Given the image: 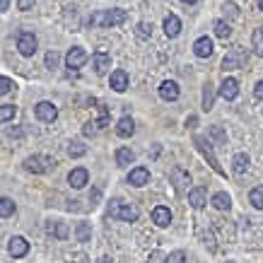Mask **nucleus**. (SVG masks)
Instances as JSON below:
<instances>
[{"mask_svg":"<svg viewBox=\"0 0 263 263\" xmlns=\"http://www.w3.org/2000/svg\"><path fill=\"white\" fill-rule=\"evenodd\" d=\"M17 51L22 53L24 58H29L36 53V36L32 32H22L17 36Z\"/></svg>","mask_w":263,"mask_h":263,"instance_id":"5","label":"nucleus"},{"mask_svg":"<svg viewBox=\"0 0 263 263\" xmlns=\"http://www.w3.org/2000/svg\"><path fill=\"white\" fill-rule=\"evenodd\" d=\"M97 263H114V261H111V256H102V258H99Z\"/></svg>","mask_w":263,"mask_h":263,"instance_id":"47","label":"nucleus"},{"mask_svg":"<svg viewBox=\"0 0 263 263\" xmlns=\"http://www.w3.org/2000/svg\"><path fill=\"white\" fill-rule=\"evenodd\" d=\"M213 104H215V89H213L210 82H205L203 85V111H210Z\"/></svg>","mask_w":263,"mask_h":263,"instance_id":"25","label":"nucleus"},{"mask_svg":"<svg viewBox=\"0 0 263 263\" xmlns=\"http://www.w3.org/2000/svg\"><path fill=\"white\" fill-rule=\"evenodd\" d=\"M92 68H95V72L97 75H106L109 72V68H111V56L109 53H95L92 56Z\"/></svg>","mask_w":263,"mask_h":263,"instance_id":"14","label":"nucleus"},{"mask_svg":"<svg viewBox=\"0 0 263 263\" xmlns=\"http://www.w3.org/2000/svg\"><path fill=\"white\" fill-rule=\"evenodd\" d=\"M128 183L136 186V189H140V186H145V183H150V169L147 167H133L130 172H128Z\"/></svg>","mask_w":263,"mask_h":263,"instance_id":"8","label":"nucleus"},{"mask_svg":"<svg viewBox=\"0 0 263 263\" xmlns=\"http://www.w3.org/2000/svg\"><path fill=\"white\" fill-rule=\"evenodd\" d=\"M249 203L256 208V210H263V186H256L249 193Z\"/></svg>","mask_w":263,"mask_h":263,"instance_id":"30","label":"nucleus"},{"mask_svg":"<svg viewBox=\"0 0 263 263\" xmlns=\"http://www.w3.org/2000/svg\"><path fill=\"white\" fill-rule=\"evenodd\" d=\"M251 46H254L256 56H263V27H256L251 34Z\"/></svg>","mask_w":263,"mask_h":263,"instance_id":"27","label":"nucleus"},{"mask_svg":"<svg viewBox=\"0 0 263 263\" xmlns=\"http://www.w3.org/2000/svg\"><path fill=\"white\" fill-rule=\"evenodd\" d=\"M254 95H256V99H258V102H263V80H258V82H256Z\"/></svg>","mask_w":263,"mask_h":263,"instance_id":"44","label":"nucleus"},{"mask_svg":"<svg viewBox=\"0 0 263 263\" xmlns=\"http://www.w3.org/2000/svg\"><path fill=\"white\" fill-rule=\"evenodd\" d=\"M167 263H186V254L183 251H172L167 256Z\"/></svg>","mask_w":263,"mask_h":263,"instance_id":"38","label":"nucleus"},{"mask_svg":"<svg viewBox=\"0 0 263 263\" xmlns=\"http://www.w3.org/2000/svg\"><path fill=\"white\" fill-rule=\"evenodd\" d=\"M136 133V121L130 119V116H123V119L116 123V136L119 138H130Z\"/></svg>","mask_w":263,"mask_h":263,"instance_id":"17","label":"nucleus"},{"mask_svg":"<svg viewBox=\"0 0 263 263\" xmlns=\"http://www.w3.org/2000/svg\"><path fill=\"white\" fill-rule=\"evenodd\" d=\"M15 114H17L15 104H3V106H0V121H3V123L12 121V119H15Z\"/></svg>","mask_w":263,"mask_h":263,"instance_id":"32","label":"nucleus"},{"mask_svg":"<svg viewBox=\"0 0 263 263\" xmlns=\"http://www.w3.org/2000/svg\"><path fill=\"white\" fill-rule=\"evenodd\" d=\"M213 51H215V46H213V39H208V36H200V39H196V44H193V53L198 58H210Z\"/></svg>","mask_w":263,"mask_h":263,"instance_id":"12","label":"nucleus"},{"mask_svg":"<svg viewBox=\"0 0 263 263\" xmlns=\"http://www.w3.org/2000/svg\"><path fill=\"white\" fill-rule=\"evenodd\" d=\"M15 87H17L15 80H10V78H0V95H10Z\"/></svg>","mask_w":263,"mask_h":263,"instance_id":"35","label":"nucleus"},{"mask_svg":"<svg viewBox=\"0 0 263 263\" xmlns=\"http://www.w3.org/2000/svg\"><path fill=\"white\" fill-rule=\"evenodd\" d=\"M213 205L217 208V210H230L232 208V198H230V193H224V191H217L215 196H213Z\"/></svg>","mask_w":263,"mask_h":263,"instance_id":"26","label":"nucleus"},{"mask_svg":"<svg viewBox=\"0 0 263 263\" xmlns=\"http://www.w3.org/2000/svg\"><path fill=\"white\" fill-rule=\"evenodd\" d=\"M181 3H186V5H196L198 0H181Z\"/></svg>","mask_w":263,"mask_h":263,"instance_id":"48","label":"nucleus"},{"mask_svg":"<svg viewBox=\"0 0 263 263\" xmlns=\"http://www.w3.org/2000/svg\"><path fill=\"white\" fill-rule=\"evenodd\" d=\"M220 97L222 99H227V102H232V99H237V95H239V82L234 80V78H224L222 82H220Z\"/></svg>","mask_w":263,"mask_h":263,"instance_id":"9","label":"nucleus"},{"mask_svg":"<svg viewBox=\"0 0 263 263\" xmlns=\"http://www.w3.org/2000/svg\"><path fill=\"white\" fill-rule=\"evenodd\" d=\"M152 222L157 224V227H169L172 222V210L167 205H157L152 210Z\"/></svg>","mask_w":263,"mask_h":263,"instance_id":"15","label":"nucleus"},{"mask_svg":"<svg viewBox=\"0 0 263 263\" xmlns=\"http://www.w3.org/2000/svg\"><path fill=\"white\" fill-rule=\"evenodd\" d=\"M10 10V0H0V12H8Z\"/></svg>","mask_w":263,"mask_h":263,"instance_id":"45","label":"nucleus"},{"mask_svg":"<svg viewBox=\"0 0 263 263\" xmlns=\"http://www.w3.org/2000/svg\"><path fill=\"white\" fill-rule=\"evenodd\" d=\"M61 56H58V51H48L46 53V68H56Z\"/></svg>","mask_w":263,"mask_h":263,"instance_id":"39","label":"nucleus"},{"mask_svg":"<svg viewBox=\"0 0 263 263\" xmlns=\"http://www.w3.org/2000/svg\"><path fill=\"white\" fill-rule=\"evenodd\" d=\"M87 181H89V172L85 167H75L70 174H68V183H70L72 189H85Z\"/></svg>","mask_w":263,"mask_h":263,"instance_id":"11","label":"nucleus"},{"mask_svg":"<svg viewBox=\"0 0 263 263\" xmlns=\"http://www.w3.org/2000/svg\"><path fill=\"white\" fill-rule=\"evenodd\" d=\"M215 36L217 39H230L232 36V27H230V22H224V20H217L215 22Z\"/></svg>","mask_w":263,"mask_h":263,"instance_id":"28","label":"nucleus"},{"mask_svg":"<svg viewBox=\"0 0 263 263\" xmlns=\"http://www.w3.org/2000/svg\"><path fill=\"white\" fill-rule=\"evenodd\" d=\"M46 232L51 237H56V239H68V234H70L65 222H46Z\"/></svg>","mask_w":263,"mask_h":263,"instance_id":"21","label":"nucleus"},{"mask_svg":"<svg viewBox=\"0 0 263 263\" xmlns=\"http://www.w3.org/2000/svg\"><path fill=\"white\" fill-rule=\"evenodd\" d=\"M258 8H261V12H263V0H258Z\"/></svg>","mask_w":263,"mask_h":263,"instance_id":"49","label":"nucleus"},{"mask_svg":"<svg viewBox=\"0 0 263 263\" xmlns=\"http://www.w3.org/2000/svg\"><path fill=\"white\" fill-rule=\"evenodd\" d=\"M193 145L200 150V155L208 160V164L213 167V172L215 174H220V176H224V169L220 167V162H217V157H215V152H213V145H210V140L208 138H203V136H196L193 138Z\"/></svg>","mask_w":263,"mask_h":263,"instance_id":"1","label":"nucleus"},{"mask_svg":"<svg viewBox=\"0 0 263 263\" xmlns=\"http://www.w3.org/2000/svg\"><path fill=\"white\" fill-rule=\"evenodd\" d=\"M210 136L215 138V140H220V143H224V140H227V136H224V133H222V128H220V126H215V128H213V130H210Z\"/></svg>","mask_w":263,"mask_h":263,"instance_id":"41","label":"nucleus"},{"mask_svg":"<svg viewBox=\"0 0 263 263\" xmlns=\"http://www.w3.org/2000/svg\"><path fill=\"white\" fill-rule=\"evenodd\" d=\"M150 34H152V24H147V22L138 24V36H140V39H147Z\"/></svg>","mask_w":263,"mask_h":263,"instance_id":"37","label":"nucleus"},{"mask_svg":"<svg viewBox=\"0 0 263 263\" xmlns=\"http://www.w3.org/2000/svg\"><path fill=\"white\" fill-rule=\"evenodd\" d=\"M150 263H167V256H162V251H152Z\"/></svg>","mask_w":263,"mask_h":263,"instance_id":"42","label":"nucleus"},{"mask_svg":"<svg viewBox=\"0 0 263 263\" xmlns=\"http://www.w3.org/2000/svg\"><path fill=\"white\" fill-rule=\"evenodd\" d=\"M97 126L99 128L109 126V109H106V104H99V121H97Z\"/></svg>","mask_w":263,"mask_h":263,"instance_id":"34","label":"nucleus"},{"mask_svg":"<svg viewBox=\"0 0 263 263\" xmlns=\"http://www.w3.org/2000/svg\"><path fill=\"white\" fill-rule=\"evenodd\" d=\"M160 97L164 102H176L179 99V85L174 80H164L160 85Z\"/></svg>","mask_w":263,"mask_h":263,"instance_id":"16","label":"nucleus"},{"mask_svg":"<svg viewBox=\"0 0 263 263\" xmlns=\"http://www.w3.org/2000/svg\"><path fill=\"white\" fill-rule=\"evenodd\" d=\"M128 20V12L126 10H121V8H114V10H106L104 15H97V17H92L89 22H99L102 27H119V24H123Z\"/></svg>","mask_w":263,"mask_h":263,"instance_id":"3","label":"nucleus"},{"mask_svg":"<svg viewBox=\"0 0 263 263\" xmlns=\"http://www.w3.org/2000/svg\"><path fill=\"white\" fill-rule=\"evenodd\" d=\"M15 200L12 198H8V196H5V198L0 200V215L3 217H10V215H15Z\"/></svg>","mask_w":263,"mask_h":263,"instance_id":"33","label":"nucleus"},{"mask_svg":"<svg viewBox=\"0 0 263 263\" xmlns=\"http://www.w3.org/2000/svg\"><path fill=\"white\" fill-rule=\"evenodd\" d=\"M196 123H198V119H196V116H189V121H186V126H189V128H196Z\"/></svg>","mask_w":263,"mask_h":263,"instance_id":"46","label":"nucleus"},{"mask_svg":"<svg viewBox=\"0 0 263 263\" xmlns=\"http://www.w3.org/2000/svg\"><path fill=\"white\" fill-rule=\"evenodd\" d=\"M244 65V58L234 51V53H227L222 61V70H237V68H241Z\"/></svg>","mask_w":263,"mask_h":263,"instance_id":"24","label":"nucleus"},{"mask_svg":"<svg viewBox=\"0 0 263 263\" xmlns=\"http://www.w3.org/2000/svg\"><path fill=\"white\" fill-rule=\"evenodd\" d=\"M8 251L12 258H22V256L29 254V241L24 239V237H12L8 244Z\"/></svg>","mask_w":263,"mask_h":263,"instance_id":"10","label":"nucleus"},{"mask_svg":"<svg viewBox=\"0 0 263 263\" xmlns=\"http://www.w3.org/2000/svg\"><path fill=\"white\" fill-rule=\"evenodd\" d=\"M34 3H36V0H17V8L20 10H32Z\"/></svg>","mask_w":263,"mask_h":263,"instance_id":"43","label":"nucleus"},{"mask_svg":"<svg viewBox=\"0 0 263 263\" xmlns=\"http://www.w3.org/2000/svg\"><path fill=\"white\" fill-rule=\"evenodd\" d=\"M109 85H111L114 92H126L130 80H128V72L126 70H114L111 78H109Z\"/></svg>","mask_w":263,"mask_h":263,"instance_id":"13","label":"nucleus"},{"mask_svg":"<svg viewBox=\"0 0 263 263\" xmlns=\"http://www.w3.org/2000/svg\"><path fill=\"white\" fill-rule=\"evenodd\" d=\"M189 203H191L196 210L208 205V196H205V189H191L189 191Z\"/></svg>","mask_w":263,"mask_h":263,"instance_id":"19","label":"nucleus"},{"mask_svg":"<svg viewBox=\"0 0 263 263\" xmlns=\"http://www.w3.org/2000/svg\"><path fill=\"white\" fill-rule=\"evenodd\" d=\"M53 167H56V162L51 160V157H44V155H29L24 160V169L29 174H46L48 169H53Z\"/></svg>","mask_w":263,"mask_h":263,"instance_id":"2","label":"nucleus"},{"mask_svg":"<svg viewBox=\"0 0 263 263\" xmlns=\"http://www.w3.org/2000/svg\"><path fill=\"white\" fill-rule=\"evenodd\" d=\"M136 162V152L130 150V147H119L116 150V164L119 167H128V164H133Z\"/></svg>","mask_w":263,"mask_h":263,"instance_id":"23","label":"nucleus"},{"mask_svg":"<svg viewBox=\"0 0 263 263\" xmlns=\"http://www.w3.org/2000/svg\"><path fill=\"white\" fill-rule=\"evenodd\" d=\"M87 51L80 46H72L70 51H68V56H65V65L70 68V70H78V68H82V65L87 63Z\"/></svg>","mask_w":263,"mask_h":263,"instance_id":"7","label":"nucleus"},{"mask_svg":"<svg viewBox=\"0 0 263 263\" xmlns=\"http://www.w3.org/2000/svg\"><path fill=\"white\" fill-rule=\"evenodd\" d=\"M34 116L39 121H44V123H53L58 119V109L51 102H39L34 106Z\"/></svg>","mask_w":263,"mask_h":263,"instance_id":"6","label":"nucleus"},{"mask_svg":"<svg viewBox=\"0 0 263 263\" xmlns=\"http://www.w3.org/2000/svg\"><path fill=\"white\" fill-rule=\"evenodd\" d=\"M109 215L116 217V220H123V222H136L138 220V208L128 205V203H121V200H114V205L109 208Z\"/></svg>","mask_w":263,"mask_h":263,"instance_id":"4","label":"nucleus"},{"mask_svg":"<svg viewBox=\"0 0 263 263\" xmlns=\"http://www.w3.org/2000/svg\"><path fill=\"white\" fill-rule=\"evenodd\" d=\"M224 15H230V17H239V10H237V5L234 3H224Z\"/></svg>","mask_w":263,"mask_h":263,"instance_id":"40","label":"nucleus"},{"mask_svg":"<svg viewBox=\"0 0 263 263\" xmlns=\"http://www.w3.org/2000/svg\"><path fill=\"white\" fill-rule=\"evenodd\" d=\"M172 181H174L176 191H183V189H189L191 176H189V172H183V169H174V172H172Z\"/></svg>","mask_w":263,"mask_h":263,"instance_id":"22","label":"nucleus"},{"mask_svg":"<svg viewBox=\"0 0 263 263\" xmlns=\"http://www.w3.org/2000/svg\"><path fill=\"white\" fill-rule=\"evenodd\" d=\"M227 263H234V261H227Z\"/></svg>","mask_w":263,"mask_h":263,"instance_id":"50","label":"nucleus"},{"mask_svg":"<svg viewBox=\"0 0 263 263\" xmlns=\"http://www.w3.org/2000/svg\"><path fill=\"white\" fill-rule=\"evenodd\" d=\"M232 169H234V174H247L249 172V155L247 152H237V155L232 157Z\"/></svg>","mask_w":263,"mask_h":263,"instance_id":"20","label":"nucleus"},{"mask_svg":"<svg viewBox=\"0 0 263 263\" xmlns=\"http://www.w3.org/2000/svg\"><path fill=\"white\" fill-rule=\"evenodd\" d=\"M75 237H78V241H89L92 239V227H89V222H78V227H75Z\"/></svg>","mask_w":263,"mask_h":263,"instance_id":"29","label":"nucleus"},{"mask_svg":"<svg viewBox=\"0 0 263 263\" xmlns=\"http://www.w3.org/2000/svg\"><path fill=\"white\" fill-rule=\"evenodd\" d=\"M179 32H181V20H179L176 15H167V17H164V34H167L169 39L179 36Z\"/></svg>","mask_w":263,"mask_h":263,"instance_id":"18","label":"nucleus"},{"mask_svg":"<svg viewBox=\"0 0 263 263\" xmlns=\"http://www.w3.org/2000/svg\"><path fill=\"white\" fill-rule=\"evenodd\" d=\"M97 130H99L97 121H87V123H85V128H82V133H85L87 138H95V136H97Z\"/></svg>","mask_w":263,"mask_h":263,"instance_id":"36","label":"nucleus"},{"mask_svg":"<svg viewBox=\"0 0 263 263\" xmlns=\"http://www.w3.org/2000/svg\"><path fill=\"white\" fill-rule=\"evenodd\" d=\"M68 155L75 157V160H78V157H85V155H87V145H82L80 140H75V143L68 145Z\"/></svg>","mask_w":263,"mask_h":263,"instance_id":"31","label":"nucleus"}]
</instances>
